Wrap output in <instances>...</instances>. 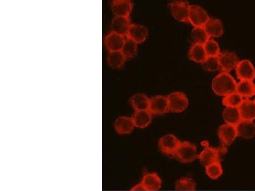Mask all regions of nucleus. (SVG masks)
<instances>
[{
	"instance_id": "obj_1",
	"label": "nucleus",
	"mask_w": 255,
	"mask_h": 191,
	"mask_svg": "<svg viewBox=\"0 0 255 191\" xmlns=\"http://www.w3.org/2000/svg\"><path fill=\"white\" fill-rule=\"evenodd\" d=\"M237 83L234 77L229 73H220L212 81L211 87L214 93L220 96H226L236 92Z\"/></svg>"
},
{
	"instance_id": "obj_2",
	"label": "nucleus",
	"mask_w": 255,
	"mask_h": 191,
	"mask_svg": "<svg viewBox=\"0 0 255 191\" xmlns=\"http://www.w3.org/2000/svg\"><path fill=\"white\" fill-rule=\"evenodd\" d=\"M169 110L173 113H181L188 108L189 101L187 96L181 92H175L168 96Z\"/></svg>"
},
{
	"instance_id": "obj_3",
	"label": "nucleus",
	"mask_w": 255,
	"mask_h": 191,
	"mask_svg": "<svg viewBox=\"0 0 255 191\" xmlns=\"http://www.w3.org/2000/svg\"><path fill=\"white\" fill-rule=\"evenodd\" d=\"M175 156L181 162L189 163L197 159L199 155L195 145L191 142H183L180 143Z\"/></svg>"
},
{
	"instance_id": "obj_4",
	"label": "nucleus",
	"mask_w": 255,
	"mask_h": 191,
	"mask_svg": "<svg viewBox=\"0 0 255 191\" xmlns=\"http://www.w3.org/2000/svg\"><path fill=\"white\" fill-rule=\"evenodd\" d=\"M173 17L179 22L189 23L190 5L187 1H175L169 4Z\"/></svg>"
},
{
	"instance_id": "obj_5",
	"label": "nucleus",
	"mask_w": 255,
	"mask_h": 191,
	"mask_svg": "<svg viewBox=\"0 0 255 191\" xmlns=\"http://www.w3.org/2000/svg\"><path fill=\"white\" fill-rule=\"evenodd\" d=\"M210 19L204 9L198 5H190L189 13V23L194 26L204 27L208 20Z\"/></svg>"
},
{
	"instance_id": "obj_6",
	"label": "nucleus",
	"mask_w": 255,
	"mask_h": 191,
	"mask_svg": "<svg viewBox=\"0 0 255 191\" xmlns=\"http://www.w3.org/2000/svg\"><path fill=\"white\" fill-rule=\"evenodd\" d=\"M180 140L174 135L169 134L163 136L159 141V149L162 153L168 156H175L179 146Z\"/></svg>"
},
{
	"instance_id": "obj_7",
	"label": "nucleus",
	"mask_w": 255,
	"mask_h": 191,
	"mask_svg": "<svg viewBox=\"0 0 255 191\" xmlns=\"http://www.w3.org/2000/svg\"><path fill=\"white\" fill-rule=\"evenodd\" d=\"M149 111L152 115H159L169 112L168 97L164 96H156L150 99Z\"/></svg>"
},
{
	"instance_id": "obj_8",
	"label": "nucleus",
	"mask_w": 255,
	"mask_h": 191,
	"mask_svg": "<svg viewBox=\"0 0 255 191\" xmlns=\"http://www.w3.org/2000/svg\"><path fill=\"white\" fill-rule=\"evenodd\" d=\"M111 9L115 17H129L133 9V3L129 0H115Z\"/></svg>"
},
{
	"instance_id": "obj_9",
	"label": "nucleus",
	"mask_w": 255,
	"mask_h": 191,
	"mask_svg": "<svg viewBox=\"0 0 255 191\" xmlns=\"http://www.w3.org/2000/svg\"><path fill=\"white\" fill-rule=\"evenodd\" d=\"M125 41V36L111 31L104 38V44L109 52L122 51Z\"/></svg>"
},
{
	"instance_id": "obj_10",
	"label": "nucleus",
	"mask_w": 255,
	"mask_h": 191,
	"mask_svg": "<svg viewBox=\"0 0 255 191\" xmlns=\"http://www.w3.org/2000/svg\"><path fill=\"white\" fill-rule=\"evenodd\" d=\"M220 61V69L222 72L229 73L236 69L239 62L238 56L234 52L224 51L221 52L218 56Z\"/></svg>"
},
{
	"instance_id": "obj_11",
	"label": "nucleus",
	"mask_w": 255,
	"mask_h": 191,
	"mask_svg": "<svg viewBox=\"0 0 255 191\" xmlns=\"http://www.w3.org/2000/svg\"><path fill=\"white\" fill-rule=\"evenodd\" d=\"M236 76L241 80L253 81L255 77V70L251 61L244 60L239 61L236 68Z\"/></svg>"
},
{
	"instance_id": "obj_12",
	"label": "nucleus",
	"mask_w": 255,
	"mask_h": 191,
	"mask_svg": "<svg viewBox=\"0 0 255 191\" xmlns=\"http://www.w3.org/2000/svg\"><path fill=\"white\" fill-rule=\"evenodd\" d=\"M218 135L221 142L224 145H231L238 136L236 127L233 125L227 124H223L220 126Z\"/></svg>"
},
{
	"instance_id": "obj_13",
	"label": "nucleus",
	"mask_w": 255,
	"mask_h": 191,
	"mask_svg": "<svg viewBox=\"0 0 255 191\" xmlns=\"http://www.w3.org/2000/svg\"><path fill=\"white\" fill-rule=\"evenodd\" d=\"M148 35H149V31L146 27L142 25L132 24L128 32L127 38L138 44L144 42Z\"/></svg>"
},
{
	"instance_id": "obj_14",
	"label": "nucleus",
	"mask_w": 255,
	"mask_h": 191,
	"mask_svg": "<svg viewBox=\"0 0 255 191\" xmlns=\"http://www.w3.org/2000/svg\"><path fill=\"white\" fill-rule=\"evenodd\" d=\"M131 24L129 17H115L111 24V31L125 37Z\"/></svg>"
},
{
	"instance_id": "obj_15",
	"label": "nucleus",
	"mask_w": 255,
	"mask_h": 191,
	"mask_svg": "<svg viewBox=\"0 0 255 191\" xmlns=\"http://www.w3.org/2000/svg\"><path fill=\"white\" fill-rule=\"evenodd\" d=\"M144 191H158L161 187V179L156 173H146L140 182Z\"/></svg>"
},
{
	"instance_id": "obj_16",
	"label": "nucleus",
	"mask_w": 255,
	"mask_h": 191,
	"mask_svg": "<svg viewBox=\"0 0 255 191\" xmlns=\"http://www.w3.org/2000/svg\"><path fill=\"white\" fill-rule=\"evenodd\" d=\"M135 127L132 117H120L115 122V130L120 135H129L133 132Z\"/></svg>"
},
{
	"instance_id": "obj_17",
	"label": "nucleus",
	"mask_w": 255,
	"mask_h": 191,
	"mask_svg": "<svg viewBox=\"0 0 255 191\" xmlns=\"http://www.w3.org/2000/svg\"><path fill=\"white\" fill-rule=\"evenodd\" d=\"M219 156L220 152L217 149L206 146L198 156V159H199L202 165L206 167V166L210 165L211 163L219 161Z\"/></svg>"
},
{
	"instance_id": "obj_18",
	"label": "nucleus",
	"mask_w": 255,
	"mask_h": 191,
	"mask_svg": "<svg viewBox=\"0 0 255 191\" xmlns=\"http://www.w3.org/2000/svg\"><path fill=\"white\" fill-rule=\"evenodd\" d=\"M236 127L238 135L241 138L250 139L255 136V124L253 121L241 120Z\"/></svg>"
},
{
	"instance_id": "obj_19",
	"label": "nucleus",
	"mask_w": 255,
	"mask_h": 191,
	"mask_svg": "<svg viewBox=\"0 0 255 191\" xmlns=\"http://www.w3.org/2000/svg\"><path fill=\"white\" fill-rule=\"evenodd\" d=\"M209 38H219L223 34V26L222 21L215 18H210L204 26Z\"/></svg>"
},
{
	"instance_id": "obj_20",
	"label": "nucleus",
	"mask_w": 255,
	"mask_h": 191,
	"mask_svg": "<svg viewBox=\"0 0 255 191\" xmlns=\"http://www.w3.org/2000/svg\"><path fill=\"white\" fill-rule=\"evenodd\" d=\"M241 120L253 121L255 119V102L249 99L243 100L238 108Z\"/></svg>"
},
{
	"instance_id": "obj_21",
	"label": "nucleus",
	"mask_w": 255,
	"mask_h": 191,
	"mask_svg": "<svg viewBox=\"0 0 255 191\" xmlns=\"http://www.w3.org/2000/svg\"><path fill=\"white\" fill-rule=\"evenodd\" d=\"M236 93L242 97L249 98L255 95V85L252 81L241 80L237 83Z\"/></svg>"
},
{
	"instance_id": "obj_22",
	"label": "nucleus",
	"mask_w": 255,
	"mask_h": 191,
	"mask_svg": "<svg viewBox=\"0 0 255 191\" xmlns=\"http://www.w3.org/2000/svg\"><path fill=\"white\" fill-rule=\"evenodd\" d=\"M189 59L195 63L202 64L207 58V54L203 45L193 44L189 50Z\"/></svg>"
},
{
	"instance_id": "obj_23",
	"label": "nucleus",
	"mask_w": 255,
	"mask_h": 191,
	"mask_svg": "<svg viewBox=\"0 0 255 191\" xmlns=\"http://www.w3.org/2000/svg\"><path fill=\"white\" fill-rule=\"evenodd\" d=\"M149 110L135 111L133 118L135 126L138 128L143 129L151 123L152 117Z\"/></svg>"
},
{
	"instance_id": "obj_24",
	"label": "nucleus",
	"mask_w": 255,
	"mask_h": 191,
	"mask_svg": "<svg viewBox=\"0 0 255 191\" xmlns=\"http://www.w3.org/2000/svg\"><path fill=\"white\" fill-rule=\"evenodd\" d=\"M149 101L147 96L142 93L133 95L130 100L132 107L135 111L149 110Z\"/></svg>"
},
{
	"instance_id": "obj_25",
	"label": "nucleus",
	"mask_w": 255,
	"mask_h": 191,
	"mask_svg": "<svg viewBox=\"0 0 255 191\" xmlns=\"http://www.w3.org/2000/svg\"><path fill=\"white\" fill-rule=\"evenodd\" d=\"M223 118L225 124L236 126L241 120L239 109L236 108H226L223 111Z\"/></svg>"
},
{
	"instance_id": "obj_26",
	"label": "nucleus",
	"mask_w": 255,
	"mask_h": 191,
	"mask_svg": "<svg viewBox=\"0 0 255 191\" xmlns=\"http://www.w3.org/2000/svg\"><path fill=\"white\" fill-rule=\"evenodd\" d=\"M126 59L122 51L109 52L108 63L111 68L120 69L124 67Z\"/></svg>"
},
{
	"instance_id": "obj_27",
	"label": "nucleus",
	"mask_w": 255,
	"mask_h": 191,
	"mask_svg": "<svg viewBox=\"0 0 255 191\" xmlns=\"http://www.w3.org/2000/svg\"><path fill=\"white\" fill-rule=\"evenodd\" d=\"M138 51V44L133 40L126 38L125 45L122 50L126 60H131L136 56Z\"/></svg>"
},
{
	"instance_id": "obj_28",
	"label": "nucleus",
	"mask_w": 255,
	"mask_h": 191,
	"mask_svg": "<svg viewBox=\"0 0 255 191\" xmlns=\"http://www.w3.org/2000/svg\"><path fill=\"white\" fill-rule=\"evenodd\" d=\"M191 36L193 42L197 44L204 45L207 41L210 39L204 27L193 28L191 31Z\"/></svg>"
},
{
	"instance_id": "obj_29",
	"label": "nucleus",
	"mask_w": 255,
	"mask_h": 191,
	"mask_svg": "<svg viewBox=\"0 0 255 191\" xmlns=\"http://www.w3.org/2000/svg\"><path fill=\"white\" fill-rule=\"evenodd\" d=\"M243 101V97L238 93L234 92L225 96L222 100V103L227 108H238Z\"/></svg>"
},
{
	"instance_id": "obj_30",
	"label": "nucleus",
	"mask_w": 255,
	"mask_h": 191,
	"mask_svg": "<svg viewBox=\"0 0 255 191\" xmlns=\"http://www.w3.org/2000/svg\"><path fill=\"white\" fill-rule=\"evenodd\" d=\"M206 173L207 176L212 179L219 178L223 174V168L220 161H216L206 167Z\"/></svg>"
},
{
	"instance_id": "obj_31",
	"label": "nucleus",
	"mask_w": 255,
	"mask_h": 191,
	"mask_svg": "<svg viewBox=\"0 0 255 191\" xmlns=\"http://www.w3.org/2000/svg\"><path fill=\"white\" fill-rule=\"evenodd\" d=\"M195 189V182L190 177H182L175 183V190L177 191H193Z\"/></svg>"
},
{
	"instance_id": "obj_32",
	"label": "nucleus",
	"mask_w": 255,
	"mask_h": 191,
	"mask_svg": "<svg viewBox=\"0 0 255 191\" xmlns=\"http://www.w3.org/2000/svg\"><path fill=\"white\" fill-rule=\"evenodd\" d=\"M202 67L207 72H216L220 68L218 57L207 56L206 60L202 63Z\"/></svg>"
},
{
	"instance_id": "obj_33",
	"label": "nucleus",
	"mask_w": 255,
	"mask_h": 191,
	"mask_svg": "<svg viewBox=\"0 0 255 191\" xmlns=\"http://www.w3.org/2000/svg\"><path fill=\"white\" fill-rule=\"evenodd\" d=\"M204 47L207 56L218 57L221 53L219 45L213 39L207 41L204 45Z\"/></svg>"
},
{
	"instance_id": "obj_34",
	"label": "nucleus",
	"mask_w": 255,
	"mask_h": 191,
	"mask_svg": "<svg viewBox=\"0 0 255 191\" xmlns=\"http://www.w3.org/2000/svg\"><path fill=\"white\" fill-rule=\"evenodd\" d=\"M131 190H133V191H144V190H143V188L142 184H141L140 183L136 184V185H135V186H133V188L131 189Z\"/></svg>"
},
{
	"instance_id": "obj_35",
	"label": "nucleus",
	"mask_w": 255,
	"mask_h": 191,
	"mask_svg": "<svg viewBox=\"0 0 255 191\" xmlns=\"http://www.w3.org/2000/svg\"><path fill=\"white\" fill-rule=\"evenodd\" d=\"M254 101L255 102V101Z\"/></svg>"
}]
</instances>
